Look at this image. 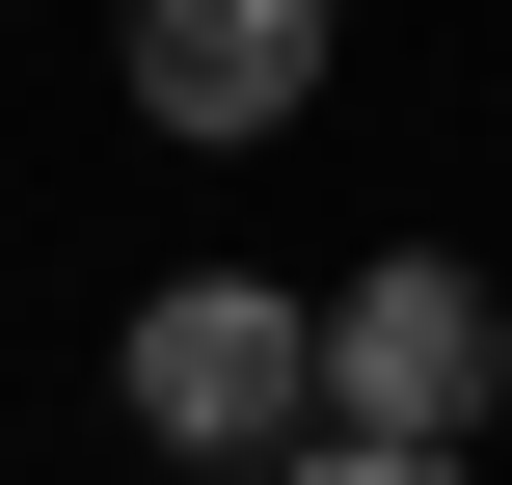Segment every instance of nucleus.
<instances>
[{"label":"nucleus","mask_w":512,"mask_h":485,"mask_svg":"<svg viewBox=\"0 0 512 485\" xmlns=\"http://www.w3.org/2000/svg\"><path fill=\"white\" fill-rule=\"evenodd\" d=\"M108 378H135V432H162V459H243V485L324 432V324H297V297H243V270L135 297V351H108Z\"/></svg>","instance_id":"1"},{"label":"nucleus","mask_w":512,"mask_h":485,"mask_svg":"<svg viewBox=\"0 0 512 485\" xmlns=\"http://www.w3.org/2000/svg\"><path fill=\"white\" fill-rule=\"evenodd\" d=\"M512 405V297L486 270H432V243H378L351 297H324V432H405V459H459Z\"/></svg>","instance_id":"2"},{"label":"nucleus","mask_w":512,"mask_h":485,"mask_svg":"<svg viewBox=\"0 0 512 485\" xmlns=\"http://www.w3.org/2000/svg\"><path fill=\"white\" fill-rule=\"evenodd\" d=\"M108 54H135L162 135H297V108H324V0H135Z\"/></svg>","instance_id":"3"},{"label":"nucleus","mask_w":512,"mask_h":485,"mask_svg":"<svg viewBox=\"0 0 512 485\" xmlns=\"http://www.w3.org/2000/svg\"><path fill=\"white\" fill-rule=\"evenodd\" d=\"M270 485H486V459H405V432H297Z\"/></svg>","instance_id":"4"}]
</instances>
